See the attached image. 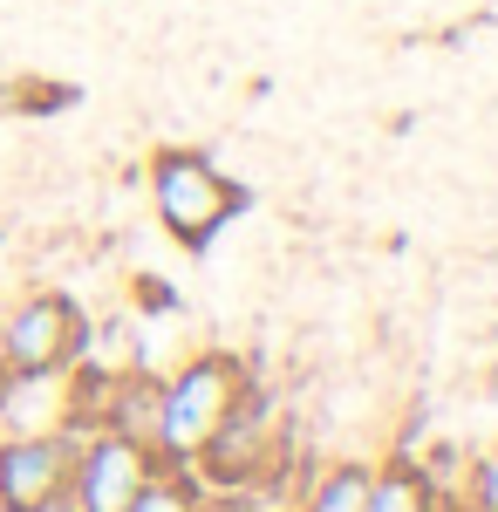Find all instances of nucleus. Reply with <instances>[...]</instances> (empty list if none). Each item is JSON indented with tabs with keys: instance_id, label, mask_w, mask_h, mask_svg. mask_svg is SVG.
Wrapping results in <instances>:
<instances>
[{
	"instance_id": "nucleus-1",
	"label": "nucleus",
	"mask_w": 498,
	"mask_h": 512,
	"mask_svg": "<svg viewBox=\"0 0 498 512\" xmlns=\"http://www.w3.org/2000/svg\"><path fill=\"white\" fill-rule=\"evenodd\" d=\"M246 376L232 355H198L192 369H178L171 383H157V437H151V458H198V444L226 424V410L239 403Z\"/></svg>"
},
{
	"instance_id": "nucleus-2",
	"label": "nucleus",
	"mask_w": 498,
	"mask_h": 512,
	"mask_svg": "<svg viewBox=\"0 0 498 512\" xmlns=\"http://www.w3.org/2000/svg\"><path fill=\"white\" fill-rule=\"evenodd\" d=\"M151 198H157L164 233L178 239V246H192V253H205L212 239L226 233V219L246 205V192L226 185V178H219V164L198 158V151H157Z\"/></svg>"
},
{
	"instance_id": "nucleus-3",
	"label": "nucleus",
	"mask_w": 498,
	"mask_h": 512,
	"mask_svg": "<svg viewBox=\"0 0 498 512\" xmlns=\"http://www.w3.org/2000/svg\"><path fill=\"white\" fill-rule=\"evenodd\" d=\"M82 444L76 431H35L0 444V506L7 512H55L69 499Z\"/></svg>"
},
{
	"instance_id": "nucleus-4",
	"label": "nucleus",
	"mask_w": 498,
	"mask_h": 512,
	"mask_svg": "<svg viewBox=\"0 0 498 512\" xmlns=\"http://www.w3.org/2000/svg\"><path fill=\"white\" fill-rule=\"evenodd\" d=\"M89 342L82 328V308L69 294H35L21 301L14 321L0 328V369H21V376H41V369H69Z\"/></svg>"
},
{
	"instance_id": "nucleus-5",
	"label": "nucleus",
	"mask_w": 498,
	"mask_h": 512,
	"mask_svg": "<svg viewBox=\"0 0 498 512\" xmlns=\"http://www.w3.org/2000/svg\"><path fill=\"white\" fill-rule=\"evenodd\" d=\"M144 478H151V451H144V444H130V437H116V431H103L76 458L69 492H76L82 512H123L137 492H144Z\"/></svg>"
},
{
	"instance_id": "nucleus-6",
	"label": "nucleus",
	"mask_w": 498,
	"mask_h": 512,
	"mask_svg": "<svg viewBox=\"0 0 498 512\" xmlns=\"http://www.w3.org/2000/svg\"><path fill=\"white\" fill-rule=\"evenodd\" d=\"M116 437H130V444H144L151 451V437H157V383L151 376H130V383H116L110 396V417H103Z\"/></svg>"
},
{
	"instance_id": "nucleus-7",
	"label": "nucleus",
	"mask_w": 498,
	"mask_h": 512,
	"mask_svg": "<svg viewBox=\"0 0 498 512\" xmlns=\"http://www.w3.org/2000/svg\"><path fill=\"white\" fill-rule=\"evenodd\" d=\"M362 512H430V492H423L417 472H383L369 478V506Z\"/></svg>"
},
{
	"instance_id": "nucleus-8",
	"label": "nucleus",
	"mask_w": 498,
	"mask_h": 512,
	"mask_svg": "<svg viewBox=\"0 0 498 512\" xmlns=\"http://www.w3.org/2000/svg\"><path fill=\"white\" fill-rule=\"evenodd\" d=\"M362 506H369V472H355V465L328 472L307 499V512H362Z\"/></svg>"
},
{
	"instance_id": "nucleus-9",
	"label": "nucleus",
	"mask_w": 498,
	"mask_h": 512,
	"mask_svg": "<svg viewBox=\"0 0 498 512\" xmlns=\"http://www.w3.org/2000/svg\"><path fill=\"white\" fill-rule=\"evenodd\" d=\"M123 512H192V492H185V485H171V478H144V492H137V499H130V506Z\"/></svg>"
},
{
	"instance_id": "nucleus-10",
	"label": "nucleus",
	"mask_w": 498,
	"mask_h": 512,
	"mask_svg": "<svg viewBox=\"0 0 498 512\" xmlns=\"http://www.w3.org/2000/svg\"><path fill=\"white\" fill-rule=\"evenodd\" d=\"M137 301H144L151 315H164V308H178V294H171L164 280H137Z\"/></svg>"
},
{
	"instance_id": "nucleus-11",
	"label": "nucleus",
	"mask_w": 498,
	"mask_h": 512,
	"mask_svg": "<svg viewBox=\"0 0 498 512\" xmlns=\"http://www.w3.org/2000/svg\"><path fill=\"white\" fill-rule=\"evenodd\" d=\"M212 512H246V506H212Z\"/></svg>"
}]
</instances>
